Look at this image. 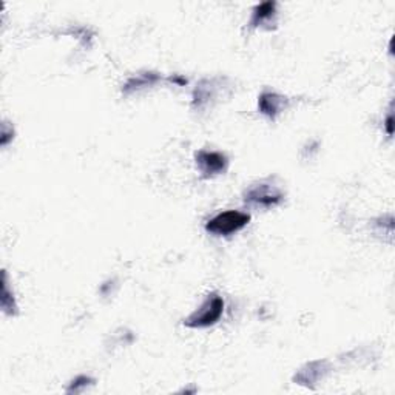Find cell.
<instances>
[{
    "label": "cell",
    "instance_id": "6da1fadb",
    "mask_svg": "<svg viewBox=\"0 0 395 395\" xmlns=\"http://www.w3.org/2000/svg\"><path fill=\"white\" fill-rule=\"evenodd\" d=\"M249 221H250V215H247V213L229 210L219 213V215H217L215 218H212L207 222V226H205V230L217 236H229L232 233L240 232L243 227L249 224Z\"/></svg>",
    "mask_w": 395,
    "mask_h": 395
},
{
    "label": "cell",
    "instance_id": "7a4b0ae2",
    "mask_svg": "<svg viewBox=\"0 0 395 395\" xmlns=\"http://www.w3.org/2000/svg\"><path fill=\"white\" fill-rule=\"evenodd\" d=\"M222 312H224V301H222L221 296L212 295L204 301L202 306L198 309L195 314H192L184 321V324L193 329L209 327L217 323L221 318Z\"/></svg>",
    "mask_w": 395,
    "mask_h": 395
},
{
    "label": "cell",
    "instance_id": "3957f363",
    "mask_svg": "<svg viewBox=\"0 0 395 395\" xmlns=\"http://www.w3.org/2000/svg\"><path fill=\"white\" fill-rule=\"evenodd\" d=\"M245 201L255 205H261V207H275L283 201V193L275 186L258 184L253 186L245 193Z\"/></svg>",
    "mask_w": 395,
    "mask_h": 395
},
{
    "label": "cell",
    "instance_id": "277c9868",
    "mask_svg": "<svg viewBox=\"0 0 395 395\" xmlns=\"http://www.w3.org/2000/svg\"><path fill=\"white\" fill-rule=\"evenodd\" d=\"M196 164L200 166L201 171L207 176L219 175L227 170L229 161L222 153L218 152H200L196 154Z\"/></svg>",
    "mask_w": 395,
    "mask_h": 395
},
{
    "label": "cell",
    "instance_id": "5b68a950",
    "mask_svg": "<svg viewBox=\"0 0 395 395\" xmlns=\"http://www.w3.org/2000/svg\"><path fill=\"white\" fill-rule=\"evenodd\" d=\"M281 105H283V97H279L278 95L265 93L260 97V110L270 118H274L276 113H279Z\"/></svg>",
    "mask_w": 395,
    "mask_h": 395
},
{
    "label": "cell",
    "instance_id": "8992f818",
    "mask_svg": "<svg viewBox=\"0 0 395 395\" xmlns=\"http://www.w3.org/2000/svg\"><path fill=\"white\" fill-rule=\"evenodd\" d=\"M275 2H266V4H261L257 8H255L253 11V18H252V25H260V23H265L266 20L272 19V16L275 14Z\"/></svg>",
    "mask_w": 395,
    "mask_h": 395
},
{
    "label": "cell",
    "instance_id": "52a82bcc",
    "mask_svg": "<svg viewBox=\"0 0 395 395\" xmlns=\"http://www.w3.org/2000/svg\"><path fill=\"white\" fill-rule=\"evenodd\" d=\"M386 130H388L389 135L394 133V130H392V114H389L388 119H386Z\"/></svg>",
    "mask_w": 395,
    "mask_h": 395
}]
</instances>
